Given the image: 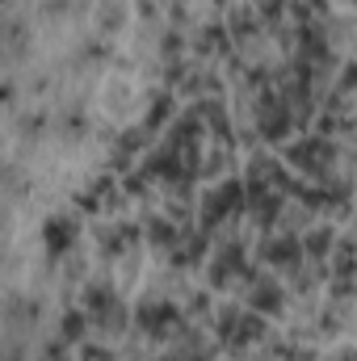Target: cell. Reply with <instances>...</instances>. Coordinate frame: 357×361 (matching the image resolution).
<instances>
[{
  "label": "cell",
  "instance_id": "obj_1",
  "mask_svg": "<svg viewBox=\"0 0 357 361\" xmlns=\"http://www.w3.org/2000/svg\"><path fill=\"white\" fill-rule=\"evenodd\" d=\"M337 160V143L324 139V135H311V139H298L286 147V164L311 173V177H328V164Z\"/></svg>",
  "mask_w": 357,
  "mask_h": 361
},
{
  "label": "cell",
  "instance_id": "obj_2",
  "mask_svg": "<svg viewBox=\"0 0 357 361\" xmlns=\"http://www.w3.org/2000/svg\"><path fill=\"white\" fill-rule=\"evenodd\" d=\"M135 328L160 341V336H169V332H185V319H181V311L173 302H143V307L135 311Z\"/></svg>",
  "mask_w": 357,
  "mask_h": 361
},
{
  "label": "cell",
  "instance_id": "obj_3",
  "mask_svg": "<svg viewBox=\"0 0 357 361\" xmlns=\"http://www.w3.org/2000/svg\"><path fill=\"white\" fill-rule=\"evenodd\" d=\"M76 235H80V223H76L72 214H51V219L42 223V244H47V252H51V257L72 252Z\"/></svg>",
  "mask_w": 357,
  "mask_h": 361
},
{
  "label": "cell",
  "instance_id": "obj_4",
  "mask_svg": "<svg viewBox=\"0 0 357 361\" xmlns=\"http://www.w3.org/2000/svg\"><path fill=\"white\" fill-rule=\"evenodd\" d=\"M303 252H307V248H303L294 235H277V240H265V244H261V261H265V265H277V269H298Z\"/></svg>",
  "mask_w": 357,
  "mask_h": 361
},
{
  "label": "cell",
  "instance_id": "obj_5",
  "mask_svg": "<svg viewBox=\"0 0 357 361\" xmlns=\"http://www.w3.org/2000/svg\"><path fill=\"white\" fill-rule=\"evenodd\" d=\"M248 302H253V311H257V315H277V311L286 307V294H282V286H277V281L257 277V281L248 286Z\"/></svg>",
  "mask_w": 357,
  "mask_h": 361
},
{
  "label": "cell",
  "instance_id": "obj_6",
  "mask_svg": "<svg viewBox=\"0 0 357 361\" xmlns=\"http://www.w3.org/2000/svg\"><path fill=\"white\" fill-rule=\"evenodd\" d=\"M118 307H122V302L114 298V290H109L105 281H89V286H85V311H89L97 324H105Z\"/></svg>",
  "mask_w": 357,
  "mask_h": 361
},
{
  "label": "cell",
  "instance_id": "obj_7",
  "mask_svg": "<svg viewBox=\"0 0 357 361\" xmlns=\"http://www.w3.org/2000/svg\"><path fill=\"white\" fill-rule=\"evenodd\" d=\"M147 240L160 244V248H177L181 231H177V223H169V219H160V214H147Z\"/></svg>",
  "mask_w": 357,
  "mask_h": 361
},
{
  "label": "cell",
  "instance_id": "obj_8",
  "mask_svg": "<svg viewBox=\"0 0 357 361\" xmlns=\"http://www.w3.org/2000/svg\"><path fill=\"white\" fill-rule=\"evenodd\" d=\"M173 114H177V105H173V97H156L152 101V109H147V118H143V135H156L164 122H173Z\"/></svg>",
  "mask_w": 357,
  "mask_h": 361
},
{
  "label": "cell",
  "instance_id": "obj_9",
  "mask_svg": "<svg viewBox=\"0 0 357 361\" xmlns=\"http://www.w3.org/2000/svg\"><path fill=\"white\" fill-rule=\"evenodd\" d=\"M89 311H63V319H59V336L68 341V345H76V341H85V332H89Z\"/></svg>",
  "mask_w": 357,
  "mask_h": 361
},
{
  "label": "cell",
  "instance_id": "obj_10",
  "mask_svg": "<svg viewBox=\"0 0 357 361\" xmlns=\"http://www.w3.org/2000/svg\"><path fill=\"white\" fill-rule=\"evenodd\" d=\"M257 25H261L257 8H236V13L227 17V30H231V38H253V34H257Z\"/></svg>",
  "mask_w": 357,
  "mask_h": 361
},
{
  "label": "cell",
  "instance_id": "obj_11",
  "mask_svg": "<svg viewBox=\"0 0 357 361\" xmlns=\"http://www.w3.org/2000/svg\"><path fill=\"white\" fill-rule=\"evenodd\" d=\"M332 244H337V235H332V227H315V231H311V235L303 240V248H307V257H311V261H324Z\"/></svg>",
  "mask_w": 357,
  "mask_h": 361
},
{
  "label": "cell",
  "instance_id": "obj_12",
  "mask_svg": "<svg viewBox=\"0 0 357 361\" xmlns=\"http://www.w3.org/2000/svg\"><path fill=\"white\" fill-rule=\"evenodd\" d=\"M282 8H290V4H286V0H261V4H257L261 25H277V21H282Z\"/></svg>",
  "mask_w": 357,
  "mask_h": 361
},
{
  "label": "cell",
  "instance_id": "obj_13",
  "mask_svg": "<svg viewBox=\"0 0 357 361\" xmlns=\"http://www.w3.org/2000/svg\"><path fill=\"white\" fill-rule=\"evenodd\" d=\"M181 47H185V38H181L177 30H169V34H164V42H160V51H164V59H169V63H177V59H181Z\"/></svg>",
  "mask_w": 357,
  "mask_h": 361
},
{
  "label": "cell",
  "instance_id": "obj_14",
  "mask_svg": "<svg viewBox=\"0 0 357 361\" xmlns=\"http://www.w3.org/2000/svg\"><path fill=\"white\" fill-rule=\"evenodd\" d=\"M80 59H109V42H105V38H92V42H85Z\"/></svg>",
  "mask_w": 357,
  "mask_h": 361
},
{
  "label": "cell",
  "instance_id": "obj_15",
  "mask_svg": "<svg viewBox=\"0 0 357 361\" xmlns=\"http://www.w3.org/2000/svg\"><path fill=\"white\" fill-rule=\"evenodd\" d=\"M85 361H114V349H101V345H85Z\"/></svg>",
  "mask_w": 357,
  "mask_h": 361
},
{
  "label": "cell",
  "instance_id": "obj_16",
  "mask_svg": "<svg viewBox=\"0 0 357 361\" xmlns=\"http://www.w3.org/2000/svg\"><path fill=\"white\" fill-rule=\"evenodd\" d=\"M118 25H122V8H109V13H105V21H101V30H105V34H114Z\"/></svg>",
  "mask_w": 357,
  "mask_h": 361
},
{
  "label": "cell",
  "instance_id": "obj_17",
  "mask_svg": "<svg viewBox=\"0 0 357 361\" xmlns=\"http://www.w3.org/2000/svg\"><path fill=\"white\" fill-rule=\"evenodd\" d=\"M189 311H193V315H206V311H210V294H193V298H189Z\"/></svg>",
  "mask_w": 357,
  "mask_h": 361
},
{
  "label": "cell",
  "instance_id": "obj_18",
  "mask_svg": "<svg viewBox=\"0 0 357 361\" xmlns=\"http://www.w3.org/2000/svg\"><path fill=\"white\" fill-rule=\"evenodd\" d=\"M47 361H68V349L55 341V345H47Z\"/></svg>",
  "mask_w": 357,
  "mask_h": 361
},
{
  "label": "cell",
  "instance_id": "obj_19",
  "mask_svg": "<svg viewBox=\"0 0 357 361\" xmlns=\"http://www.w3.org/2000/svg\"><path fill=\"white\" fill-rule=\"evenodd\" d=\"M68 130H72V135H85V130H89V122H85L80 114H72V118H68Z\"/></svg>",
  "mask_w": 357,
  "mask_h": 361
},
{
  "label": "cell",
  "instance_id": "obj_20",
  "mask_svg": "<svg viewBox=\"0 0 357 361\" xmlns=\"http://www.w3.org/2000/svg\"><path fill=\"white\" fill-rule=\"evenodd\" d=\"M341 361H357V353H345V357H341Z\"/></svg>",
  "mask_w": 357,
  "mask_h": 361
},
{
  "label": "cell",
  "instance_id": "obj_21",
  "mask_svg": "<svg viewBox=\"0 0 357 361\" xmlns=\"http://www.w3.org/2000/svg\"><path fill=\"white\" fill-rule=\"evenodd\" d=\"M353 4H357V0H353Z\"/></svg>",
  "mask_w": 357,
  "mask_h": 361
}]
</instances>
